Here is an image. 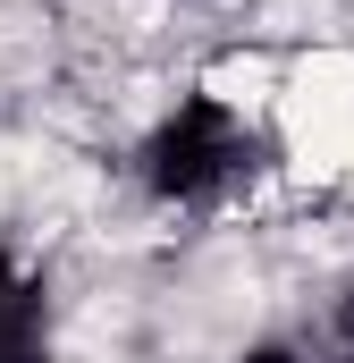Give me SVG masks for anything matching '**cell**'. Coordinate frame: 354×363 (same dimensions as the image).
I'll return each instance as SVG.
<instances>
[{"label": "cell", "mask_w": 354, "mask_h": 363, "mask_svg": "<svg viewBox=\"0 0 354 363\" xmlns=\"http://www.w3.org/2000/svg\"><path fill=\"white\" fill-rule=\"evenodd\" d=\"M253 169H262V127L228 93H177L169 110L152 118V135L135 144V178L169 211H211Z\"/></svg>", "instance_id": "6da1fadb"}, {"label": "cell", "mask_w": 354, "mask_h": 363, "mask_svg": "<svg viewBox=\"0 0 354 363\" xmlns=\"http://www.w3.org/2000/svg\"><path fill=\"white\" fill-rule=\"evenodd\" d=\"M0 363H51V287L8 245H0Z\"/></svg>", "instance_id": "7a4b0ae2"}]
</instances>
